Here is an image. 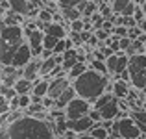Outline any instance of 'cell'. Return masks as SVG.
I'll use <instances>...</instances> for the list:
<instances>
[{"label":"cell","mask_w":146,"mask_h":139,"mask_svg":"<svg viewBox=\"0 0 146 139\" xmlns=\"http://www.w3.org/2000/svg\"><path fill=\"white\" fill-rule=\"evenodd\" d=\"M9 139H57L52 121L37 119L32 115H22L6 126Z\"/></svg>","instance_id":"6da1fadb"},{"label":"cell","mask_w":146,"mask_h":139,"mask_svg":"<svg viewBox=\"0 0 146 139\" xmlns=\"http://www.w3.org/2000/svg\"><path fill=\"white\" fill-rule=\"evenodd\" d=\"M72 86H74V89H76V95L85 98V100H89L91 104L96 98H100L104 93L111 91V84H109V80H107V76L100 74V72L93 71V69H87L82 76L72 80Z\"/></svg>","instance_id":"7a4b0ae2"},{"label":"cell","mask_w":146,"mask_h":139,"mask_svg":"<svg viewBox=\"0 0 146 139\" xmlns=\"http://www.w3.org/2000/svg\"><path fill=\"white\" fill-rule=\"evenodd\" d=\"M24 37L22 26H4L0 30V65H11L15 52L26 41Z\"/></svg>","instance_id":"3957f363"},{"label":"cell","mask_w":146,"mask_h":139,"mask_svg":"<svg viewBox=\"0 0 146 139\" xmlns=\"http://www.w3.org/2000/svg\"><path fill=\"white\" fill-rule=\"evenodd\" d=\"M111 137H122V139H141L143 132H141L139 124L133 117L124 115V117L115 119L113 128H111ZM109 137V139H111Z\"/></svg>","instance_id":"277c9868"},{"label":"cell","mask_w":146,"mask_h":139,"mask_svg":"<svg viewBox=\"0 0 146 139\" xmlns=\"http://www.w3.org/2000/svg\"><path fill=\"white\" fill-rule=\"evenodd\" d=\"M128 72L131 86L139 91H146V54H135L128 61Z\"/></svg>","instance_id":"5b68a950"},{"label":"cell","mask_w":146,"mask_h":139,"mask_svg":"<svg viewBox=\"0 0 146 139\" xmlns=\"http://www.w3.org/2000/svg\"><path fill=\"white\" fill-rule=\"evenodd\" d=\"M93 110V104L89 102V100L82 98V96H76L74 100H70V102L67 104V108H65V117H67V121H74V119H82L85 117V115H89V111Z\"/></svg>","instance_id":"8992f818"},{"label":"cell","mask_w":146,"mask_h":139,"mask_svg":"<svg viewBox=\"0 0 146 139\" xmlns=\"http://www.w3.org/2000/svg\"><path fill=\"white\" fill-rule=\"evenodd\" d=\"M24 35H26V43L30 45V50H32L33 57H41V52H43V41H44V32L39 30L37 26H26L24 28Z\"/></svg>","instance_id":"52a82bcc"},{"label":"cell","mask_w":146,"mask_h":139,"mask_svg":"<svg viewBox=\"0 0 146 139\" xmlns=\"http://www.w3.org/2000/svg\"><path fill=\"white\" fill-rule=\"evenodd\" d=\"M128 61H129V56L126 52H115L113 56H109L106 59L107 72H109L111 76H115V80H117L118 76L128 69Z\"/></svg>","instance_id":"ba28073f"},{"label":"cell","mask_w":146,"mask_h":139,"mask_svg":"<svg viewBox=\"0 0 146 139\" xmlns=\"http://www.w3.org/2000/svg\"><path fill=\"white\" fill-rule=\"evenodd\" d=\"M32 59H33V54H32V50H30V45L24 41V43L19 46V50L15 52L11 65H13L15 69H24V67H26V65H28Z\"/></svg>","instance_id":"9c48e42d"},{"label":"cell","mask_w":146,"mask_h":139,"mask_svg":"<svg viewBox=\"0 0 146 139\" xmlns=\"http://www.w3.org/2000/svg\"><path fill=\"white\" fill-rule=\"evenodd\" d=\"M70 84H72V82L68 80V76H67V74L56 76V78L50 80V86H48V93H46V96H50V98L56 100L57 96L61 95V93H63L68 86H70Z\"/></svg>","instance_id":"30bf717a"},{"label":"cell","mask_w":146,"mask_h":139,"mask_svg":"<svg viewBox=\"0 0 146 139\" xmlns=\"http://www.w3.org/2000/svg\"><path fill=\"white\" fill-rule=\"evenodd\" d=\"M94 124H96V122H94L89 115H85V117H82V119H74V121H67L68 130H72V132H76V134H89Z\"/></svg>","instance_id":"8fae6325"},{"label":"cell","mask_w":146,"mask_h":139,"mask_svg":"<svg viewBox=\"0 0 146 139\" xmlns=\"http://www.w3.org/2000/svg\"><path fill=\"white\" fill-rule=\"evenodd\" d=\"M21 76L26 80H32V82H37L41 78V57H33L24 69H21Z\"/></svg>","instance_id":"7c38bea8"},{"label":"cell","mask_w":146,"mask_h":139,"mask_svg":"<svg viewBox=\"0 0 146 139\" xmlns=\"http://www.w3.org/2000/svg\"><path fill=\"white\" fill-rule=\"evenodd\" d=\"M9 9L15 11V13L22 15V17H26V15H37L39 13V9H33L32 4H30V0H9Z\"/></svg>","instance_id":"4fadbf2b"},{"label":"cell","mask_w":146,"mask_h":139,"mask_svg":"<svg viewBox=\"0 0 146 139\" xmlns=\"http://www.w3.org/2000/svg\"><path fill=\"white\" fill-rule=\"evenodd\" d=\"M76 96H78V95H76V89H74V86L70 84V86H68L67 89H65V91L56 98V104H54V106H56L57 110H65V108H67V104L70 102V100H74Z\"/></svg>","instance_id":"5bb4252c"},{"label":"cell","mask_w":146,"mask_h":139,"mask_svg":"<svg viewBox=\"0 0 146 139\" xmlns=\"http://www.w3.org/2000/svg\"><path fill=\"white\" fill-rule=\"evenodd\" d=\"M129 84L128 82H124V80H115L113 84H111V93H113L115 96H117V98H120V100H124L126 96L129 95Z\"/></svg>","instance_id":"9a60e30c"},{"label":"cell","mask_w":146,"mask_h":139,"mask_svg":"<svg viewBox=\"0 0 146 139\" xmlns=\"http://www.w3.org/2000/svg\"><path fill=\"white\" fill-rule=\"evenodd\" d=\"M43 32L48 33V35L57 37V39H63V37H67V30H65V26L61 24V22H44Z\"/></svg>","instance_id":"2e32d148"},{"label":"cell","mask_w":146,"mask_h":139,"mask_svg":"<svg viewBox=\"0 0 146 139\" xmlns=\"http://www.w3.org/2000/svg\"><path fill=\"white\" fill-rule=\"evenodd\" d=\"M78 61H80V57H78V50H76V48H68L67 52L63 54V61H61V67H63V71H65V72H68L76 63H78Z\"/></svg>","instance_id":"e0dca14e"},{"label":"cell","mask_w":146,"mask_h":139,"mask_svg":"<svg viewBox=\"0 0 146 139\" xmlns=\"http://www.w3.org/2000/svg\"><path fill=\"white\" fill-rule=\"evenodd\" d=\"M33 86H35V82H32V80H26V78H19L17 82H15V91H17V95H32L33 91Z\"/></svg>","instance_id":"ac0fdd59"},{"label":"cell","mask_w":146,"mask_h":139,"mask_svg":"<svg viewBox=\"0 0 146 139\" xmlns=\"http://www.w3.org/2000/svg\"><path fill=\"white\" fill-rule=\"evenodd\" d=\"M128 115L137 121V124H139L141 132H143V136H144V134H146V110H144V108H143V110H131Z\"/></svg>","instance_id":"d6986e66"},{"label":"cell","mask_w":146,"mask_h":139,"mask_svg":"<svg viewBox=\"0 0 146 139\" xmlns=\"http://www.w3.org/2000/svg\"><path fill=\"white\" fill-rule=\"evenodd\" d=\"M4 22H6V26H22L24 17L15 13V11H11V9H7L6 15H4Z\"/></svg>","instance_id":"ffe728a7"},{"label":"cell","mask_w":146,"mask_h":139,"mask_svg":"<svg viewBox=\"0 0 146 139\" xmlns=\"http://www.w3.org/2000/svg\"><path fill=\"white\" fill-rule=\"evenodd\" d=\"M91 136H93L94 139H109L111 137V132L107 128H104L102 126V122H96V124L93 126V128H91Z\"/></svg>","instance_id":"44dd1931"},{"label":"cell","mask_w":146,"mask_h":139,"mask_svg":"<svg viewBox=\"0 0 146 139\" xmlns=\"http://www.w3.org/2000/svg\"><path fill=\"white\" fill-rule=\"evenodd\" d=\"M87 69H89V67H87V63H83V61H78V63H76L74 67H72L70 71L67 72L68 80H70V82H72V80H76V78H78V76H82L83 72L87 71Z\"/></svg>","instance_id":"7402d4cb"},{"label":"cell","mask_w":146,"mask_h":139,"mask_svg":"<svg viewBox=\"0 0 146 139\" xmlns=\"http://www.w3.org/2000/svg\"><path fill=\"white\" fill-rule=\"evenodd\" d=\"M61 13H63V17L68 21V24L83 17V15H82V11H80L78 7H63V9H61Z\"/></svg>","instance_id":"603a6c76"},{"label":"cell","mask_w":146,"mask_h":139,"mask_svg":"<svg viewBox=\"0 0 146 139\" xmlns=\"http://www.w3.org/2000/svg\"><path fill=\"white\" fill-rule=\"evenodd\" d=\"M89 69L100 72V74L109 76V72H107V65H106V61H104V59H94V57H91V67Z\"/></svg>","instance_id":"cb8c5ba5"},{"label":"cell","mask_w":146,"mask_h":139,"mask_svg":"<svg viewBox=\"0 0 146 139\" xmlns=\"http://www.w3.org/2000/svg\"><path fill=\"white\" fill-rule=\"evenodd\" d=\"M129 2H131V0H111V9H113V13L120 15L122 11H124V7L128 6Z\"/></svg>","instance_id":"d4e9b609"},{"label":"cell","mask_w":146,"mask_h":139,"mask_svg":"<svg viewBox=\"0 0 146 139\" xmlns=\"http://www.w3.org/2000/svg\"><path fill=\"white\" fill-rule=\"evenodd\" d=\"M37 17H39V21H43V22H54V11L41 7L39 13H37Z\"/></svg>","instance_id":"484cf974"},{"label":"cell","mask_w":146,"mask_h":139,"mask_svg":"<svg viewBox=\"0 0 146 139\" xmlns=\"http://www.w3.org/2000/svg\"><path fill=\"white\" fill-rule=\"evenodd\" d=\"M57 37H54V35H48V33H44V41H43V46L46 50H54L56 48V45H57Z\"/></svg>","instance_id":"4316f807"},{"label":"cell","mask_w":146,"mask_h":139,"mask_svg":"<svg viewBox=\"0 0 146 139\" xmlns=\"http://www.w3.org/2000/svg\"><path fill=\"white\" fill-rule=\"evenodd\" d=\"M11 111V106H9V98L0 95V115H6Z\"/></svg>","instance_id":"83f0119b"},{"label":"cell","mask_w":146,"mask_h":139,"mask_svg":"<svg viewBox=\"0 0 146 139\" xmlns=\"http://www.w3.org/2000/svg\"><path fill=\"white\" fill-rule=\"evenodd\" d=\"M32 104V95H19V110H26Z\"/></svg>","instance_id":"f1b7e54d"},{"label":"cell","mask_w":146,"mask_h":139,"mask_svg":"<svg viewBox=\"0 0 146 139\" xmlns=\"http://www.w3.org/2000/svg\"><path fill=\"white\" fill-rule=\"evenodd\" d=\"M96 6H98V4H94L93 0H89V4L85 6V9L82 11V15H83V17H89V19H91V15L96 13Z\"/></svg>","instance_id":"f546056e"},{"label":"cell","mask_w":146,"mask_h":139,"mask_svg":"<svg viewBox=\"0 0 146 139\" xmlns=\"http://www.w3.org/2000/svg\"><path fill=\"white\" fill-rule=\"evenodd\" d=\"M82 2V0H57V6L63 9V7H78V4Z\"/></svg>","instance_id":"4dcf8cb0"},{"label":"cell","mask_w":146,"mask_h":139,"mask_svg":"<svg viewBox=\"0 0 146 139\" xmlns=\"http://www.w3.org/2000/svg\"><path fill=\"white\" fill-rule=\"evenodd\" d=\"M141 35H143V30H141V26H133V28H129V30H128V37H129L131 41L139 39Z\"/></svg>","instance_id":"1f68e13d"},{"label":"cell","mask_w":146,"mask_h":139,"mask_svg":"<svg viewBox=\"0 0 146 139\" xmlns=\"http://www.w3.org/2000/svg\"><path fill=\"white\" fill-rule=\"evenodd\" d=\"M133 19L137 21V24H141V22L146 19V11H144L141 6H137V7H135V13H133Z\"/></svg>","instance_id":"d6a6232c"},{"label":"cell","mask_w":146,"mask_h":139,"mask_svg":"<svg viewBox=\"0 0 146 139\" xmlns=\"http://www.w3.org/2000/svg\"><path fill=\"white\" fill-rule=\"evenodd\" d=\"M128 26H115L113 28V35H117L118 39H120V37H128Z\"/></svg>","instance_id":"836d02e7"},{"label":"cell","mask_w":146,"mask_h":139,"mask_svg":"<svg viewBox=\"0 0 146 139\" xmlns=\"http://www.w3.org/2000/svg\"><path fill=\"white\" fill-rule=\"evenodd\" d=\"M85 30V22L82 21V19H78V21H74V22H70V32H83Z\"/></svg>","instance_id":"e575fe53"},{"label":"cell","mask_w":146,"mask_h":139,"mask_svg":"<svg viewBox=\"0 0 146 139\" xmlns=\"http://www.w3.org/2000/svg\"><path fill=\"white\" fill-rule=\"evenodd\" d=\"M129 46H131V39H129V37H120V39H118V48H120V52H126Z\"/></svg>","instance_id":"d590c367"},{"label":"cell","mask_w":146,"mask_h":139,"mask_svg":"<svg viewBox=\"0 0 146 139\" xmlns=\"http://www.w3.org/2000/svg\"><path fill=\"white\" fill-rule=\"evenodd\" d=\"M96 37H98V41H100V43H104V41H107V39H109V32H106V30L98 28V30H96Z\"/></svg>","instance_id":"8d00e7d4"},{"label":"cell","mask_w":146,"mask_h":139,"mask_svg":"<svg viewBox=\"0 0 146 139\" xmlns=\"http://www.w3.org/2000/svg\"><path fill=\"white\" fill-rule=\"evenodd\" d=\"M89 117L93 119L94 122H100V121H102V115H100V111H98V110H94V108L89 111Z\"/></svg>","instance_id":"74e56055"},{"label":"cell","mask_w":146,"mask_h":139,"mask_svg":"<svg viewBox=\"0 0 146 139\" xmlns=\"http://www.w3.org/2000/svg\"><path fill=\"white\" fill-rule=\"evenodd\" d=\"M76 139H94V137L91 136V134H80V136L76 137Z\"/></svg>","instance_id":"f35d334b"},{"label":"cell","mask_w":146,"mask_h":139,"mask_svg":"<svg viewBox=\"0 0 146 139\" xmlns=\"http://www.w3.org/2000/svg\"><path fill=\"white\" fill-rule=\"evenodd\" d=\"M139 26H141V30H143V33H146V19H144V21H143V22H141V24H139Z\"/></svg>","instance_id":"ab89813d"},{"label":"cell","mask_w":146,"mask_h":139,"mask_svg":"<svg viewBox=\"0 0 146 139\" xmlns=\"http://www.w3.org/2000/svg\"><path fill=\"white\" fill-rule=\"evenodd\" d=\"M111 139H122V137H111Z\"/></svg>","instance_id":"60d3db41"},{"label":"cell","mask_w":146,"mask_h":139,"mask_svg":"<svg viewBox=\"0 0 146 139\" xmlns=\"http://www.w3.org/2000/svg\"><path fill=\"white\" fill-rule=\"evenodd\" d=\"M141 139H146V134H144V136H143V137H141Z\"/></svg>","instance_id":"b9f144b4"},{"label":"cell","mask_w":146,"mask_h":139,"mask_svg":"<svg viewBox=\"0 0 146 139\" xmlns=\"http://www.w3.org/2000/svg\"><path fill=\"white\" fill-rule=\"evenodd\" d=\"M144 54H146V50H144Z\"/></svg>","instance_id":"7bdbcfd3"}]
</instances>
